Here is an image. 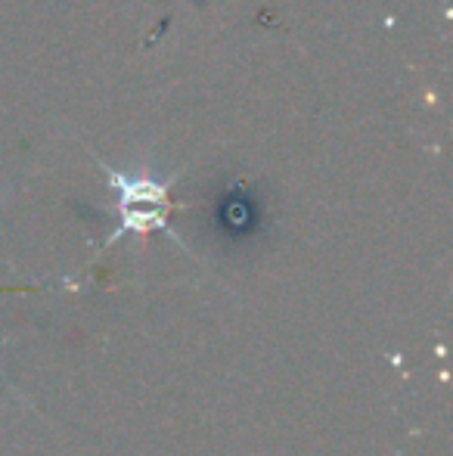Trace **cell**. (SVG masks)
Instances as JSON below:
<instances>
[{"instance_id": "obj_1", "label": "cell", "mask_w": 453, "mask_h": 456, "mask_svg": "<svg viewBox=\"0 0 453 456\" xmlns=\"http://www.w3.org/2000/svg\"><path fill=\"white\" fill-rule=\"evenodd\" d=\"M106 175V181L112 183L115 196V208H118V230L103 242V248H109L112 242H118L125 233H137V236H150V233H168L174 242H183L174 230L168 227V215H171V181H158L152 175H125V171H115L109 165H100Z\"/></svg>"}]
</instances>
